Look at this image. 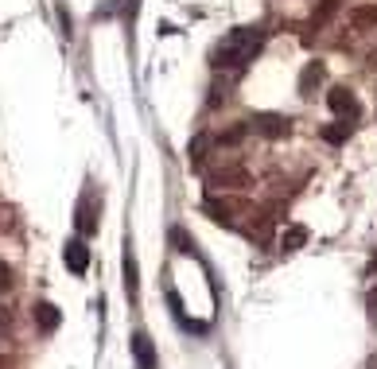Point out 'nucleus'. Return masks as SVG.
<instances>
[{"label":"nucleus","instance_id":"obj_1","mask_svg":"<svg viewBox=\"0 0 377 369\" xmlns=\"http://www.w3.org/2000/svg\"><path fill=\"white\" fill-rule=\"evenodd\" d=\"M265 47V32L260 27H234L214 51V67L218 70H245L253 55Z\"/></svg>","mask_w":377,"mask_h":369},{"label":"nucleus","instance_id":"obj_2","mask_svg":"<svg viewBox=\"0 0 377 369\" xmlns=\"http://www.w3.org/2000/svg\"><path fill=\"white\" fill-rule=\"evenodd\" d=\"M327 105H331V113H338V117H346V121H354L362 113V101L354 98V90H346V86H335V90L327 93Z\"/></svg>","mask_w":377,"mask_h":369},{"label":"nucleus","instance_id":"obj_3","mask_svg":"<svg viewBox=\"0 0 377 369\" xmlns=\"http://www.w3.org/2000/svg\"><path fill=\"white\" fill-rule=\"evenodd\" d=\"M253 128H257L260 136H268V140H280V136H288L292 121H288L284 113H257V117H253Z\"/></svg>","mask_w":377,"mask_h":369},{"label":"nucleus","instance_id":"obj_4","mask_svg":"<svg viewBox=\"0 0 377 369\" xmlns=\"http://www.w3.org/2000/svg\"><path fill=\"white\" fill-rule=\"evenodd\" d=\"M62 260H67V269L74 272V276H82V272L90 269V249H86V241H67Z\"/></svg>","mask_w":377,"mask_h":369},{"label":"nucleus","instance_id":"obj_5","mask_svg":"<svg viewBox=\"0 0 377 369\" xmlns=\"http://www.w3.org/2000/svg\"><path fill=\"white\" fill-rule=\"evenodd\" d=\"M32 319H35V327H39V330H47V335H51V330H59L62 315H59V307H55V303L43 300V303H35V307H32Z\"/></svg>","mask_w":377,"mask_h":369},{"label":"nucleus","instance_id":"obj_6","mask_svg":"<svg viewBox=\"0 0 377 369\" xmlns=\"http://www.w3.org/2000/svg\"><path fill=\"white\" fill-rule=\"evenodd\" d=\"M133 358H136V365L140 369H156V350H152V338L144 335H133Z\"/></svg>","mask_w":377,"mask_h":369},{"label":"nucleus","instance_id":"obj_7","mask_svg":"<svg viewBox=\"0 0 377 369\" xmlns=\"http://www.w3.org/2000/svg\"><path fill=\"white\" fill-rule=\"evenodd\" d=\"M323 78H327V67H323V62H307L303 74H300V98H311V90L323 86Z\"/></svg>","mask_w":377,"mask_h":369},{"label":"nucleus","instance_id":"obj_8","mask_svg":"<svg viewBox=\"0 0 377 369\" xmlns=\"http://www.w3.org/2000/svg\"><path fill=\"white\" fill-rule=\"evenodd\" d=\"M249 183V175H245L242 168H226V171H214V175H210V187H214V191H222V187H245Z\"/></svg>","mask_w":377,"mask_h":369},{"label":"nucleus","instance_id":"obj_9","mask_svg":"<svg viewBox=\"0 0 377 369\" xmlns=\"http://www.w3.org/2000/svg\"><path fill=\"white\" fill-rule=\"evenodd\" d=\"M202 210H206L218 226H234V210H230V202H218V194H210V199L202 202Z\"/></svg>","mask_w":377,"mask_h":369},{"label":"nucleus","instance_id":"obj_10","mask_svg":"<svg viewBox=\"0 0 377 369\" xmlns=\"http://www.w3.org/2000/svg\"><path fill=\"white\" fill-rule=\"evenodd\" d=\"M78 234H82V237L98 234V218H93V199H90V194L78 202Z\"/></svg>","mask_w":377,"mask_h":369},{"label":"nucleus","instance_id":"obj_11","mask_svg":"<svg viewBox=\"0 0 377 369\" xmlns=\"http://www.w3.org/2000/svg\"><path fill=\"white\" fill-rule=\"evenodd\" d=\"M307 245V226H288L284 234H280V249L284 253H296Z\"/></svg>","mask_w":377,"mask_h":369},{"label":"nucleus","instance_id":"obj_12","mask_svg":"<svg viewBox=\"0 0 377 369\" xmlns=\"http://www.w3.org/2000/svg\"><path fill=\"white\" fill-rule=\"evenodd\" d=\"M350 24L358 27V32H366V27H377V4H362V8L350 12Z\"/></svg>","mask_w":377,"mask_h":369},{"label":"nucleus","instance_id":"obj_13","mask_svg":"<svg viewBox=\"0 0 377 369\" xmlns=\"http://www.w3.org/2000/svg\"><path fill=\"white\" fill-rule=\"evenodd\" d=\"M125 292H128V300L140 295V280H136V257H133V253H125Z\"/></svg>","mask_w":377,"mask_h":369},{"label":"nucleus","instance_id":"obj_14","mask_svg":"<svg viewBox=\"0 0 377 369\" xmlns=\"http://www.w3.org/2000/svg\"><path fill=\"white\" fill-rule=\"evenodd\" d=\"M346 136H350V125H346V121H338V125L323 128V140H327V144H343Z\"/></svg>","mask_w":377,"mask_h":369},{"label":"nucleus","instance_id":"obj_15","mask_svg":"<svg viewBox=\"0 0 377 369\" xmlns=\"http://www.w3.org/2000/svg\"><path fill=\"white\" fill-rule=\"evenodd\" d=\"M206 136H194V140H191V148H187V152H191V163H194V168H199V163L202 160H206Z\"/></svg>","mask_w":377,"mask_h":369},{"label":"nucleus","instance_id":"obj_16","mask_svg":"<svg viewBox=\"0 0 377 369\" xmlns=\"http://www.w3.org/2000/svg\"><path fill=\"white\" fill-rule=\"evenodd\" d=\"M335 8H338V0H323L315 8V16H311V24H327V20L335 16Z\"/></svg>","mask_w":377,"mask_h":369},{"label":"nucleus","instance_id":"obj_17","mask_svg":"<svg viewBox=\"0 0 377 369\" xmlns=\"http://www.w3.org/2000/svg\"><path fill=\"white\" fill-rule=\"evenodd\" d=\"M171 245H176V253H194V241H191V237H187L179 226L171 229Z\"/></svg>","mask_w":377,"mask_h":369},{"label":"nucleus","instance_id":"obj_18","mask_svg":"<svg viewBox=\"0 0 377 369\" xmlns=\"http://www.w3.org/2000/svg\"><path fill=\"white\" fill-rule=\"evenodd\" d=\"M8 288H12V269L0 260V292H8Z\"/></svg>","mask_w":377,"mask_h":369},{"label":"nucleus","instance_id":"obj_19","mask_svg":"<svg viewBox=\"0 0 377 369\" xmlns=\"http://www.w3.org/2000/svg\"><path fill=\"white\" fill-rule=\"evenodd\" d=\"M242 136H245V125H237V128H230V133L222 136V144H237Z\"/></svg>","mask_w":377,"mask_h":369},{"label":"nucleus","instance_id":"obj_20","mask_svg":"<svg viewBox=\"0 0 377 369\" xmlns=\"http://www.w3.org/2000/svg\"><path fill=\"white\" fill-rule=\"evenodd\" d=\"M136 8H140V0H125V16H128V20L136 16Z\"/></svg>","mask_w":377,"mask_h":369},{"label":"nucleus","instance_id":"obj_21","mask_svg":"<svg viewBox=\"0 0 377 369\" xmlns=\"http://www.w3.org/2000/svg\"><path fill=\"white\" fill-rule=\"evenodd\" d=\"M369 369H377V361H369Z\"/></svg>","mask_w":377,"mask_h":369},{"label":"nucleus","instance_id":"obj_22","mask_svg":"<svg viewBox=\"0 0 377 369\" xmlns=\"http://www.w3.org/2000/svg\"><path fill=\"white\" fill-rule=\"evenodd\" d=\"M373 269H377V257H373Z\"/></svg>","mask_w":377,"mask_h":369}]
</instances>
